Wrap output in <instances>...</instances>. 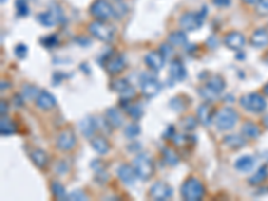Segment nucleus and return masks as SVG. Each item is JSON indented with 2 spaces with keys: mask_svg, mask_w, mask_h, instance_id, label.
<instances>
[{
  "mask_svg": "<svg viewBox=\"0 0 268 201\" xmlns=\"http://www.w3.org/2000/svg\"><path fill=\"white\" fill-rule=\"evenodd\" d=\"M213 4L214 6L225 8V7H228L230 4V0H213Z\"/></svg>",
  "mask_w": 268,
  "mask_h": 201,
  "instance_id": "nucleus-46",
  "label": "nucleus"
},
{
  "mask_svg": "<svg viewBox=\"0 0 268 201\" xmlns=\"http://www.w3.org/2000/svg\"><path fill=\"white\" fill-rule=\"evenodd\" d=\"M204 14H205V8H204L203 14L200 12H187L184 14L180 19V26H181L185 31H194L203 26L204 22Z\"/></svg>",
  "mask_w": 268,
  "mask_h": 201,
  "instance_id": "nucleus-8",
  "label": "nucleus"
},
{
  "mask_svg": "<svg viewBox=\"0 0 268 201\" xmlns=\"http://www.w3.org/2000/svg\"><path fill=\"white\" fill-rule=\"evenodd\" d=\"M213 106L211 105V102H205V104H201L198 106L197 109V120L198 122L204 126H209L211 122H212V118H213Z\"/></svg>",
  "mask_w": 268,
  "mask_h": 201,
  "instance_id": "nucleus-17",
  "label": "nucleus"
},
{
  "mask_svg": "<svg viewBox=\"0 0 268 201\" xmlns=\"http://www.w3.org/2000/svg\"><path fill=\"white\" fill-rule=\"evenodd\" d=\"M125 110H126V114H129L130 118L133 120H139L142 114H144V109L139 104H130L125 106Z\"/></svg>",
  "mask_w": 268,
  "mask_h": 201,
  "instance_id": "nucleus-31",
  "label": "nucleus"
},
{
  "mask_svg": "<svg viewBox=\"0 0 268 201\" xmlns=\"http://www.w3.org/2000/svg\"><path fill=\"white\" fill-rule=\"evenodd\" d=\"M90 14L96 20L106 22L114 17V7L107 0H96L90 6Z\"/></svg>",
  "mask_w": 268,
  "mask_h": 201,
  "instance_id": "nucleus-6",
  "label": "nucleus"
},
{
  "mask_svg": "<svg viewBox=\"0 0 268 201\" xmlns=\"http://www.w3.org/2000/svg\"><path fill=\"white\" fill-rule=\"evenodd\" d=\"M224 44L228 49L233 50V51H240L246 46V37L241 33L232 31V33H228L224 37Z\"/></svg>",
  "mask_w": 268,
  "mask_h": 201,
  "instance_id": "nucleus-14",
  "label": "nucleus"
},
{
  "mask_svg": "<svg viewBox=\"0 0 268 201\" xmlns=\"http://www.w3.org/2000/svg\"><path fill=\"white\" fill-rule=\"evenodd\" d=\"M205 195V186L196 177H189L181 185V196L184 200L198 201Z\"/></svg>",
  "mask_w": 268,
  "mask_h": 201,
  "instance_id": "nucleus-1",
  "label": "nucleus"
},
{
  "mask_svg": "<svg viewBox=\"0 0 268 201\" xmlns=\"http://www.w3.org/2000/svg\"><path fill=\"white\" fill-rule=\"evenodd\" d=\"M264 62H266V63L268 65V53H267V55H266V58H264Z\"/></svg>",
  "mask_w": 268,
  "mask_h": 201,
  "instance_id": "nucleus-51",
  "label": "nucleus"
},
{
  "mask_svg": "<svg viewBox=\"0 0 268 201\" xmlns=\"http://www.w3.org/2000/svg\"><path fill=\"white\" fill-rule=\"evenodd\" d=\"M268 177V168L266 166V165H263V166H260V168L257 169L255 173L252 174L251 177L248 179V184L249 185H259L262 184L264 180Z\"/></svg>",
  "mask_w": 268,
  "mask_h": 201,
  "instance_id": "nucleus-27",
  "label": "nucleus"
},
{
  "mask_svg": "<svg viewBox=\"0 0 268 201\" xmlns=\"http://www.w3.org/2000/svg\"><path fill=\"white\" fill-rule=\"evenodd\" d=\"M243 1L247 3V4H256L259 0H243Z\"/></svg>",
  "mask_w": 268,
  "mask_h": 201,
  "instance_id": "nucleus-49",
  "label": "nucleus"
},
{
  "mask_svg": "<svg viewBox=\"0 0 268 201\" xmlns=\"http://www.w3.org/2000/svg\"><path fill=\"white\" fill-rule=\"evenodd\" d=\"M16 6V14L19 17H27L30 14V10H28V6H27L26 0H16L15 3Z\"/></svg>",
  "mask_w": 268,
  "mask_h": 201,
  "instance_id": "nucleus-38",
  "label": "nucleus"
},
{
  "mask_svg": "<svg viewBox=\"0 0 268 201\" xmlns=\"http://www.w3.org/2000/svg\"><path fill=\"white\" fill-rule=\"evenodd\" d=\"M139 82H141V91L145 97L152 98L160 92L161 83L150 74H142Z\"/></svg>",
  "mask_w": 268,
  "mask_h": 201,
  "instance_id": "nucleus-9",
  "label": "nucleus"
},
{
  "mask_svg": "<svg viewBox=\"0 0 268 201\" xmlns=\"http://www.w3.org/2000/svg\"><path fill=\"white\" fill-rule=\"evenodd\" d=\"M51 192H53L54 197L58 200H69V195H66L64 186L59 181H54L51 184Z\"/></svg>",
  "mask_w": 268,
  "mask_h": 201,
  "instance_id": "nucleus-32",
  "label": "nucleus"
},
{
  "mask_svg": "<svg viewBox=\"0 0 268 201\" xmlns=\"http://www.w3.org/2000/svg\"><path fill=\"white\" fill-rule=\"evenodd\" d=\"M168 42L172 46H174V47H181V46H185L188 42L187 35L185 33H182V31H174V33H172L169 37H168Z\"/></svg>",
  "mask_w": 268,
  "mask_h": 201,
  "instance_id": "nucleus-29",
  "label": "nucleus"
},
{
  "mask_svg": "<svg viewBox=\"0 0 268 201\" xmlns=\"http://www.w3.org/2000/svg\"><path fill=\"white\" fill-rule=\"evenodd\" d=\"M38 22L44 27H53L58 22V15L54 11H46L38 15Z\"/></svg>",
  "mask_w": 268,
  "mask_h": 201,
  "instance_id": "nucleus-26",
  "label": "nucleus"
},
{
  "mask_svg": "<svg viewBox=\"0 0 268 201\" xmlns=\"http://www.w3.org/2000/svg\"><path fill=\"white\" fill-rule=\"evenodd\" d=\"M241 108H244L249 113H263L267 109V101L259 92H248L240 98Z\"/></svg>",
  "mask_w": 268,
  "mask_h": 201,
  "instance_id": "nucleus-2",
  "label": "nucleus"
},
{
  "mask_svg": "<svg viewBox=\"0 0 268 201\" xmlns=\"http://www.w3.org/2000/svg\"><path fill=\"white\" fill-rule=\"evenodd\" d=\"M251 44L256 49H263L268 46V30L266 28H257L251 37Z\"/></svg>",
  "mask_w": 268,
  "mask_h": 201,
  "instance_id": "nucleus-21",
  "label": "nucleus"
},
{
  "mask_svg": "<svg viewBox=\"0 0 268 201\" xmlns=\"http://www.w3.org/2000/svg\"><path fill=\"white\" fill-rule=\"evenodd\" d=\"M117 1H118V0H117Z\"/></svg>",
  "mask_w": 268,
  "mask_h": 201,
  "instance_id": "nucleus-52",
  "label": "nucleus"
},
{
  "mask_svg": "<svg viewBox=\"0 0 268 201\" xmlns=\"http://www.w3.org/2000/svg\"><path fill=\"white\" fill-rule=\"evenodd\" d=\"M223 142L230 149H241L247 145V138L239 134H230V136L224 137Z\"/></svg>",
  "mask_w": 268,
  "mask_h": 201,
  "instance_id": "nucleus-24",
  "label": "nucleus"
},
{
  "mask_svg": "<svg viewBox=\"0 0 268 201\" xmlns=\"http://www.w3.org/2000/svg\"><path fill=\"white\" fill-rule=\"evenodd\" d=\"M132 165H133L138 179L144 180V181H148L154 174V164L152 161V158L149 156H146V154L135 156Z\"/></svg>",
  "mask_w": 268,
  "mask_h": 201,
  "instance_id": "nucleus-4",
  "label": "nucleus"
},
{
  "mask_svg": "<svg viewBox=\"0 0 268 201\" xmlns=\"http://www.w3.org/2000/svg\"><path fill=\"white\" fill-rule=\"evenodd\" d=\"M90 144L91 147H93L98 154H101V156H105V154H107L109 150H110V142L107 141L103 136L91 137Z\"/></svg>",
  "mask_w": 268,
  "mask_h": 201,
  "instance_id": "nucleus-20",
  "label": "nucleus"
},
{
  "mask_svg": "<svg viewBox=\"0 0 268 201\" xmlns=\"http://www.w3.org/2000/svg\"><path fill=\"white\" fill-rule=\"evenodd\" d=\"M139 133H141V128L138 124H130V125L125 126V136L128 138H135L139 136Z\"/></svg>",
  "mask_w": 268,
  "mask_h": 201,
  "instance_id": "nucleus-37",
  "label": "nucleus"
},
{
  "mask_svg": "<svg viewBox=\"0 0 268 201\" xmlns=\"http://www.w3.org/2000/svg\"><path fill=\"white\" fill-rule=\"evenodd\" d=\"M128 12V8L126 6H122V4H118V6L114 7V17L117 18V19H121V18L125 15Z\"/></svg>",
  "mask_w": 268,
  "mask_h": 201,
  "instance_id": "nucleus-43",
  "label": "nucleus"
},
{
  "mask_svg": "<svg viewBox=\"0 0 268 201\" xmlns=\"http://www.w3.org/2000/svg\"><path fill=\"white\" fill-rule=\"evenodd\" d=\"M126 67V60L122 54H112L107 56L106 63H105V69L109 74H119L121 71Z\"/></svg>",
  "mask_w": 268,
  "mask_h": 201,
  "instance_id": "nucleus-12",
  "label": "nucleus"
},
{
  "mask_svg": "<svg viewBox=\"0 0 268 201\" xmlns=\"http://www.w3.org/2000/svg\"><path fill=\"white\" fill-rule=\"evenodd\" d=\"M35 102H37V106L39 109L51 110L57 106V98L54 97L51 92L43 90V91L39 92V95L35 99Z\"/></svg>",
  "mask_w": 268,
  "mask_h": 201,
  "instance_id": "nucleus-18",
  "label": "nucleus"
},
{
  "mask_svg": "<svg viewBox=\"0 0 268 201\" xmlns=\"http://www.w3.org/2000/svg\"><path fill=\"white\" fill-rule=\"evenodd\" d=\"M174 128L173 126H169L168 128V130H165V133H164V138H173L174 137Z\"/></svg>",
  "mask_w": 268,
  "mask_h": 201,
  "instance_id": "nucleus-47",
  "label": "nucleus"
},
{
  "mask_svg": "<svg viewBox=\"0 0 268 201\" xmlns=\"http://www.w3.org/2000/svg\"><path fill=\"white\" fill-rule=\"evenodd\" d=\"M145 63L152 70L158 71L165 65V56L160 51H150L145 55Z\"/></svg>",
  "mask_w": 268,
  "mask_h": 201,
  "instance_id": "nucleus-16",
  "label": "nucleus"
},
{
  "mask_svg": "<svg viewBox=\"0 0 268 201\" xmlns=\"http://www.w3.org/2000/svg\"><path fill=\"white\" fill-rule=\"evenodd\" d=\"M98 128H99L98 118L91 117V115H87V117H85V118L79 122V130L86 138H91V137L96 136Z\"/></svg>",
  "mask_w": 268,
  "mask_h": 201,
  "instance_id": "nucleus-13",
  "label": "nucleus"
},
{
  "mask_svg": "<svg viewBox=\"0 0 268 201\" xmlns=\"http://www.w3.org/2000/svg\"><path fill=\"white\" fill-rule=\"evenodd\" d=\"M239 120L237 111L232 108H223L214 117V122L219 130H230Z\"/></svg>",
  "mask_w": 268,
  "mask_h": 201,
  "instance_id": "nucleus-5",
  "label": "nucleus"
},
{
  "mask_svg": "<svg viewBox=\"0 0 268 201\" xmlns=\"http://www.w3.org/2000/svg\"><path fill=\"white\" fill-rule=\"evenodd\" d=\"M241 133H243V136L246 137V138L255 140V138L260 136V129L253 122H246L244 125L241 126Z\"/></svg>",
  "mask_w": 268,
  "mask_h": 201,
  "instance_id": "nucleus-28",
  "label": "nucleus"
},
{
  "mask_svg": "<svg viewBox=\"0 0 268 201\" xmlns=\"http://www.w3.org/2000/svg\"><path fill=\"white\" fill-rule=\"evenodd\" d=\"M264 92L268 95V85H266V87H264Z\"/></svg>",
  "mask_w": 268,
  "mask_h": 201,
  "instance_id": "nucleus-50",
  "label": "nucleus"
},
{
  "mask_svg": "<svg viewBox=\"0 0 268 201\" xmlns=\"http://www.w3.org/2000/svg\"><path fill=\"white\" fill-rule=\"evenodd\" d=\"M89 33L94 38L99 39L102 42H110L114 38V28L101 20H96L89 24Z\"/></svg>",
  "mask_w": 268,
  "mask_h": 201,
  "instance_id": "nucleus-7",
  "label": "nucleus"
},
{
  "mask_svg": "<svg viewBox=\"0 0 268 201\" xmlns=\"http://www.w3.org/2000/svg\"><path fill=\"white\" fill-rule=\"evenodd\" d=\"M182 97H174L171 101V108L176 111H182V110L187 108V104H182L181 102Z\"/></svg>",
  "mask_w": 268,
  "mask_h": 201,
  "instance_id": "nucleus-40",
  "label": "nucleus"
},
{
  "mask_svg": "<svg viewBox=\"0 0 268 201\" xmlns=\"http://www.w3.org/2000/svg\"><path fill=\"white\" fill-rule=\"evenodd\" d=\"M224 89L225 81L223 79V76L213 75L209 78L205 86L200 89V94H201V97L211 102L219 97L220 94L224 91Z\"/></svg>",
  "mask_w": 268,
  "mask_h": 201,
  "instance_id": "nucleus-3",
  "label": "nucleus"
},
{
  "mask_svg": "<svg viewBox=\"0 0 268 201\" xmlns=\"http://www.w3.org/2000/svg\"><path fill=\"white\" fill-rule=\"evenodd\" d=\"M169 74H171V78L173 81L180 82L182 79H185L187 69H185V66L182 65L181 60H173L171 63V67H169Z\"/></svg>",
  "mask_w": 268,
  "mask_h": 201,
  "instance_id": "nucleus-19",
  "label": "nucleus"
},
{
  "mask_svg": "<svg viewBox=\"0 0 268 201\" xmlns=\"http://www.w3.org/2000/svg\"><path fill=\"white\" fill-rule=\"evenodd\" d=\"M114 90V91L119 92V94H123L126 92L130 89V83H129L126 79H117V81H113L112 86H110Z\"/></svg>",
  "mask_w": 268,
  "mask_h": 201,
  "instance_id": "nucleus-34",
  "label": "nucleus"
},
{
  "mask_svg": "<svg viewBox=\"0 0 268 201\" xmlns=\"http://www.w3.org/2000/svg\"><path fill=\"white\" fill-rule=\"evenodd\" d=\"M69 200H73V201H79V200H83L86 201L87 200V195H86L83 190H74V192H71L69 195Z\"/></svg>",
  "mask_w": 268,
  "mask_h": 201,
  "instance_id": "nucleus-41",
  "label": "nucleus"
},
{
  "mask_svg": "<svg viewBox=\"0 0 268 201\" xmlns=\"http://www.w3.org/2000/svg\"><path fill=\"white\" fill-rule=\"evenodd\" d=\"M162 156H164L165 163L168 164V165H171V166H174V165H177L178 161H180L178 154H177L174 150L169 149V147H164V149H162Z\"/></svg>",
  "mask_w": 268,
  "mask_h": 201,
  "instance_id": "nucleus-33",
  "label": "nucleus"
},
{
  "mask_svg": "<svg viewBox=\"0 0 268 201\" xmlns=\"http://www.w3.org/2000/svg\"><path fill=\"white\" fill-rule=\"evenodd\" d=\"M39 90H38V87L32 86V85H24L23 86V90H21V95L27 99H37V97L39 95Z\"/></svg>",
  "mask_w": 268,
  "mask_h": 201,
  "instance_id": "nucleus-36",
  "label": "nucleus"
},
{
  "mask_svg": "<svg viewBox=\"0 0 268 201\" xmlns=\"http://www.w3.org/2000/svg\"><path fill=\"white\" fill-rule=\"evenodd\" d=\"M77 145V137L71 130H63L57 138V147L62 152H70Z\"/></svg>",
  "mask_w": 268,
  "mask_h": 201,
  "instance_id": "nucleus-11",
  "label": "nucleus"
},
{
  "mask_svg": "<svg viewBox=\"0 0 268 201\" xmlns=\"http://www.w3.org/2000/svg\"><path fill=\"white\" fill-rule=\"evenodd\" d=\"M255 166V158L252 156H241L240 158H237L235 163V168L239 170V172H249Z\"/></svg>",
  "mask_w": 268,
  "mask_h": 201,
  "instance_id": "nucleus-25",
  "label": "nucleus"
},
{
  "mask_svg": "<svg viewBox=\"0 0 268 201\" xmlns=\"http://www.w3.org/2000/svg\"><path fill=\"white\" fill-rule=\"evenodd\" d=\"M16 131V126L14 124V121H11L10 118H7L5 115L1 117V121H0V133L1 136H10V134H14Z\"/></svg>",
  "mask_w": 268,
  "mask_h": 201,
  "instance_id": "nucleus-30",
  "label": "nucleus"
},
{
  "mask_svg": "<svg viewBox=\"0 0 268 201\" xmlns=\"http://www.w3.org/2000/svg\"><path fill=\"white\" fill-rule=\"evenodd\" d=\"M180 125L184 130L191 131L194 130L196 128H197V120L196 118H193L191 115H187V117H184L181 121H180Z\"/></svg>",
  "mask_w": 268,
  "mask_h": 201,
  "instance_id": "nucleus-35",
  "label": "nucleus"
},
{
  "mask_svg": "<svg viewBox=\"0 0 268 201\" xmlns=\"http://www.w3.org/2000/svg\"><path fill=\"white\" fill-rule=\"evenodd\" d=\"M150 197L157 201H165L173 196V189L169 184L164 181H157L150 186Z\"/></svg>",
  "mask_w": 268,
  "mask_h": 201,
  "instance_id": "nucleus-10",
  "label": "nucleus"
},
{
  "mask_svg": "<svg viewBox=\"0 0 268 201\" xmlns=\"http://www.w3.org/2000/svg\"><path fill=\"white\" fill-rule=\"evenodd\" d=\"M27 53H28V49L24 44H18L15 47V55L19 58V59H24L27 56Z\"/></svg>",
  "mask_w": 268,
  "mask_h": 201,
  "instance_id": "nucleus-42",
  "label": "nucleus"
},
{
  "mask_svg": "<svg viewBox=\"0 0 268 201\" xmlns=\"http://www.w3.org/2000/svg\"><path fill=\"white\" fill-rule=\"evenodd\" d=\"M106 121L112 128H121L123 125V117L121 111L115 108H110L106 110Z\"/></svg>",
  "mask_w": 268,
  "mask_h": 201,
  "instance_id": "nucleus-23",
  "label": "nucleus"
},
{
  "mask_svg": "<svg viewBox=\"0 0 268 201\" xmlns=\"http://www.w3.org/2000/svg\"><path fill=\"white\" fill-rule=\"evenodd\" d=\"M117 174L119 180L122 181L123 184L126 185H132L135 183V180L138 179V176L135 173L134 170L133 165H128V164H122L119 165V168L117 170Z\"/></svg>",
  "mask_w": 268,
  "mask_h": 201,
  "instance_id": "nucleus-15",
  "label": "nucleus"
},
{
  "mask_svg": "<svg viewBox=\"0 0 268 201\" xmlns=\"http://www.w3.org/2000/svg\"><path fill=\"white\" fill-rule=\"evenodd\" d=\"M0 106H1V117H3V115H5V113H7V109H8V108H7L5 101H1V102H0Z\"/></svg>",
  "mask_w": 268,
  "mask_h": 201,
  "instance_id": "nucleus-48",
  "label": "nucleus"
},
{
  "mask_svg": "<svg viewBox=\"0 0 268 201\" xmlns=\"http://www.w3.org/2000/svg\"><path fill=\"white\" fill-rule=\"evenodd\" d=\"M30 158H31L32 163L35 164V166H38L39 169H43L47 166L48 154L43 149H34L30 153Z\"/></svg>",
  "mask_w": 268,
  "mask_h": 201,
  "instance_id": "nucleus-22",
  "label": "nucleus"
},
{
  "mask_svg": "<svg viewBox=\"0 0 268 201\" xmlns=\"http://www.w3.org/2000/svg\"><path fill=\"white\" fill-rule=\"evenodd\" d=\"M160 53L165 56V59H168V58L173 54V50H172V47L169 44H162L160 47Z\"/></svg>",
  "mask_w": 268,
  "mask_h": 201,
  "instance_id": "nucleus-45",
  "label": "nucleus"
},
{
  "mask_svg": "<svg viewBox=\"0 0 268 201\" xmlns=\"http://www.w3.org/2000/svg\"><path fill=\"white\" fill-rule=\"evenodd\" d=\"M256 12L262 17L268 15V0H259L256 3Z\"/></svg>",
  "mask_w": 268,
  "mask_h": 201,
  "instance_id": "nucleus-39",
  "label": "nucleus"
},
{
  "mask_svg": "<svg viewBox=\"0 0 268 201\" xmlns=\"http://www.w3.org/2000/svg\"><path fill=\"white\" fill-rule=\"evenodd\" d=\"M42 43L44 44L46 47H53V46H55V44L58 43V39H57L55 35H50L47 38L42 39Z\"/></svg>",
  "mask_w": 268,
  "mask_h": 201,
  "instance_id": "nucleus-44",
  "label": "nucleus"
}]
</instances>
